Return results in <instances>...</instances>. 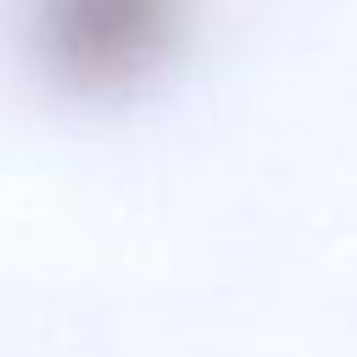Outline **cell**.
Instances as JSON below:
<instances>
[{
    "label": "cell",
    "instance_id": "6da1fadb",
    "mask_svg": "<svg viewBox=\"0 0 357 357\" xmlns=\"http://www.w3.org/2000/svg\"><path fill=\"white\" fill-rule=\"evenodd\" d=\"M184 22V0H33L39 50L84 95H117L151 78Z\"/></svg>",
    "mask_w": 357,
    "mask_h": 357
}]
</instances>
